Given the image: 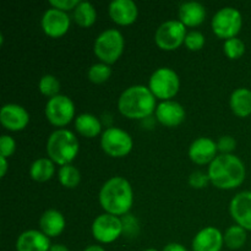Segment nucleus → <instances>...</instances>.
<instances>
[{
	"label": "nucleus",
	"instance_id": "1",
	"mask_svg": "<svg viewBox=\"0 0 251 251\" xmlns=\"http://www.w3.org/2000/svg\"><path fill=\"white\" fill-rule=\"evenodd\" d=\"M207 174L213 185L218 189L230 190L243 184L245 179V166L239 157L223 153L211 162Z\"/></svg>",
	"mask_w": 251,
	"mask_h": 251
},
{
	"label": "nucleus",
	"instance_id": "2",
	"mask_svg": "<svg viewBox=\"0 0 251 251\" xmlns=\"http://www.w3.org/2000/svg\"><path fill=\"white\" fill-rule=\"evenodd\" d=\"M132 201L131 185L123 176L110 178L100 191V206L109 215H125L131 208Z\"/></svg>",
	"mask_w": 251,
	"mask_h": 251
},
{
	"label": "nucleus",
	"instance_id": "3",
	"mask_svg": "<svg viewBox=\"0 0 251 251\" xmlns=\"http://www.w3.org/2000/svg\"><path fill=\"white\" fill-rule=\"evenodd\" d=\"M118 108L129 119H144L156 110V97L146 86L135 85L120 95Z\"/></svg>",
	"mask_w": 251,
	"mask_h": 251
},
{
	"label": "nucleus",
	"instance_id": "4",
	"mask_svg": "<svg viewBox=\"0 0 251 251\" xmlns=\"http://www.w3.org/2000/svg\"><path fill=\"white\" fill-rule=\"evenodd\" d=\"M78 140L70 130L59 129L51 132L47 141L49 158L61 167L70 164L78 153Z\"/></svg>",
	"mask_w": 251,
	"mask_h": 251
},
{
	"label": "nucleus",
	"instance_id": "5",
	"mask_svg": "<svg viewBox=\"0 0 251 251\" xmlns=\"http://www.w3.org/2000/svg\"><path fill=\"white\" fill-rule=\"evenodd\" d=\"M95 54L104 64H113L124 50V37L118 29L108 28L96 38Z\"/></svg>",
	"mask_w": 251,
	"mask_h": 251
},
{
	"label": "nucleus",
	"instance_id": "6",
	"mask_svg": "<svg viewBox=\"0 0 251 251\" xmlns=\"http://www.w3.org/2000/svg\"><path fill=\"white\" fill-rule=\"evenodd\" d=\"M180 81L173 69L159 68L150 77L149 88L154 97L163 100H169L178 93Z\"/></svg>",
	"mask_w": 251,
	"mask_h": 251
},
{
	"label": "nucleus",
	"instance_id": "7",
	"mask_svg": "<svg viewBox=\"0 0 251 251\" xmlns=\"http://www.w3.org/2000/svg\"><path fill=\"white\" fill-rule=\"evenodd\" d=\"M242 14L235 7H222L212 19V29L220 38H234L242 28Z\"/></svg>",
	"mask_w": 251,
	"mask_h": 251
},
{
	"label": "nucleus",
	"instance_id": "8",
	"mask_svg": "<svg viewBox=\"0 0 251 251\" xmlns=\"http://www.w3.org/2000/svg\"><path fill=\"white\" fill-rule=\"evenodd\" d=\"M185 25L181 21L169 20V21L163 22L157 28L154 41L157 46L163 50H174L185 41Z\"/></svg>",
	"mask_w": 251,
	"mask_h": 251
},
{
	"label": "nucleus",
	"instance_id": "9",
	"mask_svg": "<svg viewBox=\"0 0 251 251\" xmlns=\"http://www.w3.org/2000/svg\"><path fill=\"white\" fill-rule=\"evenodd\" d=\"M100 146L110 157H124L131 151L132 139L119 127H108L100 137Z\"/></svg>",
	"mask_w": 251,
	"mask_h": 251
},
{
	"label": "nucleus",
	"instance_id": "10",
	"mask_svg": "<svg viewBox=\"0 0 251 251\" xmlns=\"http://www.w3.org/2000/svg\"><path fill=\"white\" fill-rule=\"evenodd\" d=\"M75 115V105L73 100L64 95L49 98L46 104V117L55 126H65Z\"/></svg>",
	"mask_w": 251,
	"mask_h": 251
},
{
	"label": "nucleus",
	"instance_id": "11",
	"mask_svg": "<svg viewBox=\"0 0 251 251\" xmlns=\"http://www.w3.org/2000/svg\"><path fill=\"white\" fill-rule=\"evenodd\" d=\"M124 226L118 216L109 215V213H103L98 216L92 225V234L96 240L100 243H113L120 237L123 233Z\"/></svg>",
	"mask_w": 251,
	"mask_h": 251
},
{
	"label": "nucleus",
	"instance_id": "12",
	"mask_svg": "<svg viewBox=\"0 0 251 251\" xmlns=\"http://www.w3.org/2000/svg\"><path fill=\"white\" fill-rule=\"evenodd\" d=\"M42 28L49 37H60L68 32L70 27L69 15L63 10L50 7L42 16Z\"/></svg>",
	"mask_w": 251,
	"mask_h": 251
},
{
	"label": "nucleus",
	"instance_id": "13",
	"mask_svg": "<svg viewBox=\"0 0 251 251\" xmlns=\"http://www.w3.org/2000/svg\"><path fill=\"white\" fill-rule=\"evenodd\" d=\"M0 122L5 129L10 131H20L28 124L29 114L21 105L10 103L2 105L0 110Z\"/></svg>",
	"mask_w": 251,
	"mask_h": 251
},
{
	"label": "nucleus",
	"instance_id": "14",
	"mask_svg": "<svg viewBox=\"0 0 251 251\" xmlns=\"http://www.w3.org/2000/svg\"><path fill=\"white\" fill-rule=\"evenodd\" d=\"M230 215L238 226L251 230V191H242L230 201Z\"/></svg>",
	"mask_w": 251,
	"mask_h": 251
},
{
	"label": "nucleus",
	"instance_id": "15",
	"mask_svg": "<svg viewBox=\"0 0 251 251\" xmlns=\"http://www.w3.org/2000/svg\"><path fill=\"white\" fill-rule=\"evenodd\" d=\"M156 117L164 126H178L185 119V109L174 100H163L156 108Z\"/></svg>",
	"mask_w": 251,
	"mask_h": 251
},
{
	"label": "nucleus",
	"instance_id": "16",
	"mask_svg": "<svg viewBox=\"0 0 251 251\" xmlns=\"http://www.w3.org/2000/svg\"><path fill=\"white\" fill-rule=\"evenodd\" d=\"M225 243L223 234L215 227H206L195 235L193 240L194 251H221Z\"/></svg>",
	"mask_w": 251,
	"mask_h": 251
},
{
	"label": "nucleus",
	"instance_id": "17",
	"mask_svg": "<svg viewBox=\"0 0 251 251\" xmlns=\"http://www.w3.org/2000/svg\"><path fill=\"white\" fill-rule=\"evenodd\" d=\"M217 144L210 137H199L189 147V157L196 164H206L216 158Z\"/></svg>",
	"mask_w": 251,
	"mask_h": 251
},
{
	"label": "nucleus",
	"instance_id": "18",
	"mask_svg": "<svg viewBox=\"0 0 251 251\" xmlns=\"http://www.w3.org/2000/svg\"><path fill=\"white\" fill-rule=\"evenodd\" d=\"M109 15L118 25L126 26L134 24L139 10L132 0H113L109 4Z\"/></svg>",
	"mask_w": 251,
	"mask_h": 251
},
{
	"label": "nucleus",
	"instance_id": "19",
	"mask_svg": "<svg viewBox=\"0 0 251 251\" xmlns=\"http://www.w3.org/2000/svg\"><path fill=\"white\" fill-rule=\"evenodd\" d=\"M50 247L49 238L36 229L26 230L16 240L17 251H49Z\"/></svg>",
	"mask_w": 251,
	"mask_h": 251
},
{
	"label": "nucleus",
	"instance_id": "20",
	"mask_svg": "<svg viewBox=\"0 0 251 251\" xmlns=\"http://www.w3.org/2000/svg\"><path fill=\"white\" fill-rule=\"evenodd\" d=\"M41 232L44 233L48 238L58 237L65 228V218L59 211L48 210L42 215L39 220Z\"/></svg>",
	"mask_w": 251,
	"mask_h": 251
},
{
	"label": "nucleus",
	"instance_id": "21",
	"mask_svg": "<svg viewBox=\"0 0 251 251\" xmlns=\"http://www.w3.org/2000/svg\"><path fill=\"white\" fill-rule=\"evenodd\" d=\"M179 17L185 26H198L205 20L206 9L200 2L185 1L179 7Z\"/></svg>",
	"mask_w": 251,
	"mask_h": 251
},
{
	"label": "nucleus",
	"instance_id": "22",
	"mask_svg": "<svg viewBox=\"0 0 251 251\" xmlns=\"http://www.w3.org/2000/svg\"><path fill=\"white\" fill-rule=\"evenodd\" d=\"M230 108L235 115L247 118L251 114V91L245 87L237 88L230 96Z\"/></svg>",
	"mask_w": 251,
	"mask_h": 251
},
{
	"label": "nucleus",
	"instance_id": "23",
	"mask_svg": "<svg viewBox=\"0 0 251 251\" xmlns=\"http://www.w3.org/2000/svg\"><path fill=\"white\" fill-rule=\"evenodd\" d=\"M75 127L82 136L95 137L100 132L102 125L97 117L90 113H83L75 119Z\"/></svg>",
	"mask_w": 251,
	"mask_h": 251
},
{
	"label": "nucleus",
	"instance_id": "24",
	"mask_svg": "<svg viewBox=\"0 0 251 251\" xmlns=\"http://www.w3.org/2000/svg\"><path fill=\"white\" fill-rule=\"evenodd\" d=\"M54 163L50 158H38L32 163L29 176L33 180L43 183L49 180L54 174Z\"/></svg>",
	"mask_w": 251,
	"mask_h": 251
},
{
	"label": "nucleus",
	"instance_id": "25",
	"mask_svg": "<svg viewBox=\"0 0 251 251\" xmlns=\"http://www.w3.org/2000/svg\"><path fill=\"white\" fill-rule=\"evenodd\" d=\"M97 19V11L95 6L88 1H80L74 10V20L81 27H90Z\"/></svg>",
	"mask_w": 251,
	"mask_h": 251
},
{
	"label": "nucleus",
	"instance_id": "26",
	"mask_svg": "<svg viewBox=\"0 0 251 251\" xmlns=\"http://www.w3.org/2000/svg\"><path fill=\"white\" fill-rule=\"evenodd\" d=\"M223 238H225L226 245L229 249L237 250L240 249L247 242V232L240 226H232L228 228Z\"/></svg>",
	"mask_w": 251,
	"mask_h": 251
},
{
	"label": "nucleus",
	"instance_id": "27",
	"mask_svg": "<svg viewBox=\"0 0 251 251\" xmlns=\"http://www.w3.org/2000/svg\"><path fill=\"white\" fill-rule=\"evenodd\" d=\"M80 172H78V169L76 167L71 166V164H66V166H63L59 169V181L65 188H76L78 185V183H80Z\"/></svg>",
	"mask_w": 251,
	"mask_h": 251
},
{
	"label": "nucleus",
	"instance_id": "28",
	"mask_svg": "<svg viewBox=\"0 0 251 251\" xmlns=\"http://www.w3.org/2000/svg\"><path fill=\"white\" fill-rule=\"evenodd\" d=\"M112 74V69L109 68L108 64L104 63H97L93 64L90 69H88V78L90 81L95 83H103L110 77Z\"/></svg>",
	"mask_w": 251,
	"mask_h": 251
},
{
	"label": "nucleus",
	"instance_id": "29",
	"mask_svg": "<svg viewBox=\"0 0 251 251\" xmlns=\"http://www.w3.org/2000/svg\"><path fill=\"white\" fill-rule=\"evenodd\" d=\"M39 91L43 93L44 96L48 97H55L58 96L59 90H60V82L58 78L53 75H44L43 77L39 80L38 83Z\"/></svg>",
	"mask_w": 251,
	"mask_h": 251
},
{
	"label": "nucleus",
	"instance_id": "30",
	"mask_svg": "<svg viewBox=\"0 0 251 251\" xmlns=\"http://www.w3.org/2000/svg\"><path fill=\"white\" fill-rule=\"evenodd\" d=\"M223 49H225V53L228 58L238 59L245 53V44L242 39L234 37V38H229L225 42Z\"/></svg>",
	"mask_w": 251,
	"mask_h": 251
},
{
	"label": "nucleus",
	"instance_id": "31",
	"mask_svg": "<svg viewBox=\"0 0 251 251\" xmlns=\"http://www.w3.org/2000/svg\"><path fill=\"white\" fill-rule=\"evenodd\" d=\"M184 43H185L186 48L190 49V50H200L205 46V37H203V34L201 32L191 31L189 33H186Z\"/></svg>",
	"mask_w": 251,
	"mask_h": 251
},
{
	"label": "nucleus",
	"instance_id": "32",
	"mask_svg": "<svg viewBox=\"0 0 251 251\" xmlns=\"http://www.w3.org/2000/svg\"><path fill=\"white\" fill-rule=\"evenodd\" d=\"M16 150V142L12 137L7 136V135H2L0 139V154L1 157H10Z\"/></svg>",
	"mask_w": 251,
	"mask_h": 251
},
{
	"label": "nucleus",
	"instance_id": "33",
	"mask_svg": "<svg viewBox=\"0 0 251 251\" xmlns=\"http://www.w3.org/2000/svg\"><path fill=\"white\" fill-rule=\"evenodd\" d=\"M208 180H210L208 174L202 173V172L200 171H196L194 172L190 176V178H189V184L195 189H202L207 185Z\"/></svg>",
	"mask_w": 251,
	"mask_h": 251
},
{
	"label": "nucleus",
	"instance_id": "34",
	"mask_svg": "<svg viewBox=\"0 0 251 251\" xmlns=\"http://www.w3.org/2000/svg\"><path fill=\"white\" fill-rule=\"evenodd\" d=\"M237 146V141L233 139L232 136H222L217 142V147L220 151H222L223 153H229Z\"/></svg>",
	"mask_w": 251,
	"mask_h": 251
},
{
	"label": "nucleus",
	"instance_id": "35",
	"mask_svg": "<svg viewBox=\"0 0 251 251\" xmlns=\"http://www.w3.org/2000/svg\"><path fill=\"white\" fill-rule=\"evenodd\" d=\"M49 4L55 9L63 10L66 12V10H75V7L80 4V1L78 0H50Z\"/></svg>",
	"mask_w": 251,
	"mask_h": 251
},
{
	"label": "nucleus",
	"instance_id": "36",
	"mask_svg": "<svg viewBox=\"0 0 251 251\" xmlns=\"http://www.w3.org/2000/svg\"><path fill=\"white\" fill-rule=\"evenodd\" d=\"M163 251H188L184 245L178 244V243H171L167 247H164Z\"/></svg>",
	"mask_w": 251,
	"mask_h": 251
},
{
	"label": "nucleus",
	"instance_id": "37",
	"mask_svg": "<svg viewBox=\"0 0 251 251\" xmlns=\"http://www.w3.org/2000/svg\"><path fill=\"white\" fill-rule=\"evenodd\" d=\"M0 161H1V171H0V176H4L7 171V162H6V158L1 156H0Z\"/></svg>",
	"mask_w": 251,
	"mask_h": 251
},
{
	"label": "nucleus",
	"instance_id": "38",
	"mask_svg": "<svg viewBox=\"0 0 251 251\" xmlns=\"http://www.w3.org/2000/svg\"><path fill=\"white\" fill-rule=\"evenodd\" d=\"M49 251H70L65 245L63 244H55V245H51L50 250Z\"/></svg>",
	"mask_w": 251,
	"mask_h": 251
},
{
	"label": "nucleus",
	"instance_id": "39",
	"mask_svg": "<svg viewBox=\"0 0 251 251\" xmlns=\"http://www.w3.org/2000/svg\"><path fill=\"white\" fill-rule=\"evenodd\" d=\"M83 251H105V250L103 249L102 247H100V245H91V247L86 248Z\"/></svg>",
	"mask_w": 251,
	"mask_h": 251
},
{
	"label": "nucleus",
	"instance_id": "40",
	"mask_svg": "<svg viewBox=\"0 0 251 251\" xmlns=\"http://www.w3.org/2000/svg\"><path fill=\"white\" fill-rule=\"evenodd\" d=\"M145 251H157L156 249H147V250H145Z\"/></svg>",
	"mask_w": 251,
	"mask_h": 251
}]
</instances>
